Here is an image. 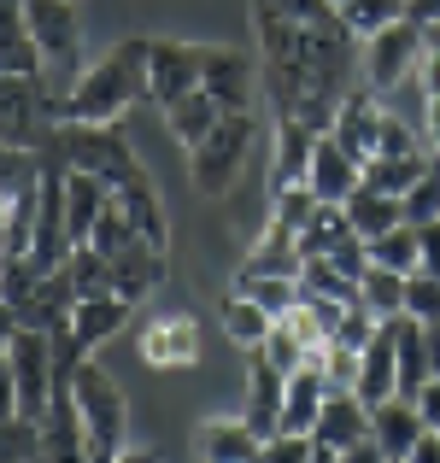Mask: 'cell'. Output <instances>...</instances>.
Returning a JSON list of instances; mask_svg holds the SVG:
<instances>
[{"label":"cell","mask_w":440,"mask_h":463,"mask_svg":"<svg viewBox=\"0 0 440 463\" xmlns=\"http://www.w3.org/2000/svg\"><path fill=\"white\" fill-rule=\"evenodd\" d=\"M147 47H153V42H118L112 53H100L53 100V118H77V124H118L136 100H147Z\"/></svg>","instance_id":"obj_1"},{"label":"cell","mask_w":440,"mask_h":463,"mask_svg":"<svg viewBox=\"0 0 440 463\" xmlns=\"http://www.w3.org/2000/svg\"><path fill=\"white\" fill-rule=\"evenodd\" d=\"M47 158L53 165H65V170H94V176H106L118 188V182L129 176V170H141L136 165V147H129V136L118 124H77V118H53L47 124Z\"/></svg>","instance_id":"obj_2"},{"label":"cell","mask_w":440,"mask_h":463,"mask_svg":"<svg viewBox=\"0 0 440 463\" xmlns=\"http://www.w3.org/2000/svg\"><path fill=\"white\" fill-rule=\"evenodd\" d=\"M71 393H77L82 411V429H89V463H118L129 440V405H124V387L100 370L94 358H82L77 370L65 375Z\"/></svg>","instance_id":"obj_3"},{"label":"cell","mask_w":440,"mask_h":463,"mask_svg":"<svg viewBox=\"0 0 440 463\" xmlns=\"http://www.w3.org/2000/svg\"><path fill=\"white\" fill-rule=\"evenodd\" d=\"M247 147H253V112H224L212 136H206L200 147H188L194 188L212 194V200H224V194L235 188L241 165H247Z\"/></svg>","instance_id":"obj_4"},{"label":"cell","mask_w":440,"mask_h":463,"mask_svg":"<svg viewBox=\"0 0 440 463\" xmlns=\"http://www.w3.org/2000/svg\"><path fill=\"white\" fill-rule=\"evenodd\" d=\"M423 47H429V42H423V24L417 18H399V24H387V30L364 35V59H359L364 82H370L376 94H399L406 82H417Z\"/></svg>","instance_id":"obj_5"},{"label":"cell","mask_w":440,"mask_h":463,"mask_svg":"<svg viewBox=\"0 0 440 463\" xmlns=\"http://www.w3.org/2000/svg\"><path fill=\"white\" fill-rule=\"evenodd\" d=\"M206 89V47L194 42H165L158 35L153 47H147V100L170 106L182 100V94Z\"/></svg>","instance_id":"obj_6"},{"label":"cell","mask_w":440,"mask_h":463,"mask_svg":"<svg viewBox=\"0 0 440 463\" xmlns=\"http://www.w3.org/2000/svg\"><path fill=\"white\" fill-rule=\"evenodd\" d=\"M200 352H206V335H200V317L194 311H158L141 328V358L153 370H194Z\"/></svg>","instance_id":"obj_7"},{"label":"cell","mask_w":440,"mask_h":463,"mask_svg":"<svg viewBox=\"0 0 440 463\" xmlns=\"http://www.w3.org/2000/svg\"><path fill=\"white\" fill-rule=\"evenodd\" d=\"M317 463H335V458H352V446L370 440V405H364L352 387H329V405L317 417Z\"/></svg>","instance_id":"obj_8"},{"label":"cell","mask_w":440,"mask_h":463,"mask_svg":"<svg viewBox=\"0 0 440 463\" xmlns=\"http://www.w3.org/2000/svg\"><path fill=\"white\" fill-rule=\"evenodd\" d=\"M35 422H42V463H89V429H82L71 382L53 387V399H47V411Z\"/></svg>","instance_id":"obj_9"},{"label":"cell","mask_w":440,"mask_h":463,"mask_svg":"<svg viewBox=\"0 0 440 463\" xmlns=\"http://www.w3.org/2000/svg\"><path fill=\"white\" fill-rule=\"evenodd\" d=\"M42 106H47V124H53V100H42V82L6 77V89H0V141H6V147H35V141L47 136Z\"/></svg>","instance_id":"obj_10"},{"label":"cell","mask_w":440,"mask_h":463,"mask_svg":"<svg viewBox=\"0 0 440 463\" xmlns=\"http://www.w3.org/2000/svg\"><path fill=\"white\" fill-rule=\"evenodd\" d=\"M30 35L42 42V53L53 65H77L82 53V24H77V0H24Z\"/></svg>","instance_id":"obj_11"},{"label":"cell","mask_w":440,"mask_h":463,"mask_svg":"<svg viewBox=\"0 0 440 463\" xmlns=\"http://www.w3.org/2000/svg\"><path fill=\"white\" fill-rule=\"evenodd\" d=\"M423 434H429V422H423L417 399L394 393V399H382V405H370V440H376V452H382V463L411 458Z\"/></svg>","instance_id":"obj_12"},{"label":"cell","mask_w":440,"mask_h":463,"mask_svg":"<svg viewBox=\"0 0 440 463\" xmlns=\"http://www.w3.org/2000/svg\"><path fill=\"white\" fill-rule=\"evenodd\" d=\"M282 405H288V370H276L264 352H247V405H241V417L271 440V434H282Z\"/></svg>","instance_id":"obj_13"},{"label":"cell","mask_w":440,"mask_h":463,"mask_svg":"<svg viewBox=\"0 0 440 463\" xmlns=\"http://www.w3.org/2000/svg\"><path fill=\"white\" fill-rule=\"evenodd\" d=\"M206 89L217 94L224 112H253V89H259V65L241 47H206Z\"/></svg>","instance_id":"obj_14"},{"label":"cell","mask_w":440,"mask_h":463,"mask_svg":"<svg viewBox=\"0 0 440 463\" xmlns=\"http://www.w3.org/2000/svg\"><path fill=\"white\" fill-rule=\"evenodd\" d=\"M305 182H311L317 200H347V194L364 182V158L352 153L335 129H323L317 147H311V176H305Z\"/></svg>","instance_id":"obj_15"},{"label":"cell","mask_w":440,"mask_h":463,"mask_svg":"<svg viewBox=\"0 0 440 463\" xmlns=\"http://www.w3.org/2000/svg\"><path fill=\"white\" fill-rule=\"evenodd\" d=\"M382 118H387V94H376L370 82L364 89H352L347 100H340V112H335V136L347 141L359 158H370L376 153V141H382Z\"/></svg>","instance_id":"obj_16"},{"label":"cell","mask_w":440,"mask_h":463,"mask_svg":"<svg viewBox=\"0 0 440 463\" xmlns=\"http://www.w3.org/2000/svg\"><path fill=\"white\" fill-rule=\"evenodd\" d=\"M352 393L364 399V405H382V399L399 393V340L394 328H376V340L359 352V382H352Z\"/></svg>","instance_id":"obj_17"},{"label":"cell","mask_w":440,"mask_h":463,"mask_svg":"<svg viewBox=\"0 0 440 463\" xmlns=\"http://www.w3.org/2000/svg\"><path fill=\"white\" fill-rule=\"evenodd\" d=\"M112 205V182L94 176V170H65V229H71V247L94 235V223L106 217Z\"/></svg>","instance_id":"obj_18"},{"label":"cell","mask_w":440,"mask_h":463,"mask_svg":"<svg viewBox=\"0 0 440 463\" xmlns=\"http://www.w3.org/2000/svg\"><path fill=\"white\" fill-rule=\"evenodd\" d=\"M194 446H200V458H212V463H253L264 452V434L253 429L247 417H206Z\"/></svg>","instance_id":"obj_19"},{"label":"cell","mask_w":440,"mask_h":463,"mask_svg":"<svg viewBox=\"0 0 440 463\" xmlns=\"http://www.w3.org/2000/svg\"><path fill=\"white\" fill-rule=\"evenodd\" d=\"M323 129H311L305 118H276V158H271V188L311 176V147Z\"/></svg>","instance_id":"obj_20"},{"label":"cell","mask_w":440,"mask_h":463,"mask_svg":"<svg viewBox=\"0 0 440 463\" xmlns=\"http://www.w3.org/2000/svg\"><path fill=\"white\" fill-rule=\"evenodd\" d=\"M129 311H136V299H124V294H82L77 311H71V335L94 352V346H106V340L129 323Z\"/></svg>","instance_id":"obj_21"},{"label":"cell","mask_w":440,"mask_h":463,"mask_svg":"<svg viewBox=\"0 0 440 463\" xmlns=\"http://www.w3.org/2000/svg\"><path fill=\"white\" fill-rule=\"evenodd\" d=\"M42 42L30 35V18H24V6H0V71L6 77H30L42 82Z\"/></svg>","instance_id":"obj_22"},{"label":"cell","mask_w":440,"mask_h":463,"mask_svg":"<svg viewBox=\"0 0 440 463\" xmlns=\"http://www.w3.org/2000/svg\"><path fill=\"white\" fill-rule=\"evenodd\" d=\"M340 205H347V223L359 229L364 241H376V235H387L394 223H406V200L387 194V188H376V182H359Z\"/></svg>","instance_id":"obj_23"},{"label":"cell","mask_w":440,"mask_h":463,"mask_svg":"<svg viewBox=\"0 0 440 463\" xmlns=\"http://www.w3.org/2000/svg\"><path fill=\"white\" fill-rule=\"evenodd\" d=\"M217 118H224V106H217L212 89H194V94H182V100L165 106V129L177 136V147H200L217 129Z\"/></svg>","instance_id":"obj_24"},{"label":"cell","mask_w":440,"mask_h":463,"mask_svg":"<svg viewBox=\"0 0 440 463\" xmlns=\"http://www.w3.org/2000/svg\"><path fill=\"white\" fill-rule=\"evenodd\" d=\"M329 405V382L317 364H305V370L288 375V405H282V429L293 434H317V417H323Z\"/></svg>","instance_id":"obj_25"},{"label":"cell","mask_w":440,"mask_h":463,"mask_svg":"<svg viewBox=\"0 0 440 463\" xmlns=\"http://www.w3.org/2000/svg\"><path fill=\"white\" fill-rule=\"evenodd\" d=\"M217 323H224V335L235 340L241 352H259V346H264V335L276 328V317L264 311L253 294H241V288H235V294L224 299V311H217Z\"/></svg>","instance_id":"obj_26"},{"label":"cell","mask_w":440,"mask_h":463,"mask_svg":"<svg viewBox=\"0 0 440 463\" xmlns=\"http://www.w3.org/2000/svg\"><path fill=\"white\" fill-rule=\"evenodd\" d=\"M118 205H124V217L141 229L147 241H158L165 247V205H158V194H153V182H147V170H129L124 182H118Z\"/></svg>","instance_id":"obj_27"},{"label":"cell","mask_w":440,"mask_h":463,"mask_svg":"<svg viewBox=\"0 0 440 463\" xmlns=\"http://www.w3.org/2000/svg\"><path fill=\"white\" fill-rule=\"evenodd\" d=\"M429 165H435L429 147H423V153H370V158H364V182H376V188H387V194L406 200L411 182H417Z\"/></svg>","instance_id":"obj_28"},{"label":"cell","mask_w":440,"mask_h":463,"mask_svg":"<svg viewBox=\"0 0 440 463\" xmlns=\"http://www.w3.org/2000/svg\"><path fill=\"white\" fill-rule=\"evenodd\" d=\"M370 264H387V270H399V276L423 270V235H417V223H394L387 235H376L370 241Z\"/></svg>","instance_id":"obj_29"},{"label":"cell","mask_w":440,"mask_h":463,"mask_svg":"<svg viewBox=\"0 0 440 463\" xmlns=\"http://www.w3.org/2000/svg\"><path fill=\"white\" fill-rule=\"evenodd\" d=\"M347 235H359V229L347 223V205H340V200H323V205H317V217L300 229V252H305V259H311V252H335Z\"/></svg>","instance_id":"obj_30"},{"label":"cell","mask_w":440,"mask_h":463,"mask_svg":"<svg viewBox=\"0 0 440 463\" xmlns=\"http://www.w3.org/2000/svg\"><path fill=\"white\" fill-rule=\"evenodd\" d=\"M259 352H264V358L276 364V370H288V375H293V370H305V364H317L311 340H305L300 328L288 323V317H276V328H271V335H264V346H259Z\"/></svg>","instance_id":"obj_31"},{"label":"cell","mask_w":440,"mask_h":463,"mask_svg":"<svg viewBox=\"0 0 440 463\" xmlns=\"http://www.w3.org/2000/svg\"><path fill=\"white\" fill-rule=\"evenodd\" d=\"M406 282H411V276L387 270V264H370V270L359 276V288H364V306H370L376 317H394V311H406Z\"/></svg>","instance_id":"obj_32"},{"label":"cell","mask_w":440,"mask_h":463,"mask_svg":"<svg viewBox=\"0 0 440 463\" xmlns=\"http://www.w3.org/2000/svg\"><path fill=\"white\" fill-rule=\"evenodd\" d=\"M340 18H347V30L364 42V35H376V30L406 18V0H340Z\"/></svg>","instance_id":"obj_33"},{"label":"cell","mask_w":440,"mask_h":463,"mask_svg":"<svg viewBox=\"0 0 440 463\" xmlns=\"http://www.w3.org/2000/svg\"><path fill=\"white\" fill-rule=\"evenodd\" d=\"M241 294H253L271 317H288L300 306V276H253V282H241Z\"/></svg>","instance_id":"obj_34"},{"label":"cell","mask_w":440,"mask_h":463,"mask_svg":"<svg viewBox=\"0 0 440 463\" xmlns=\"http://www.w3.org/2000/svg\"><path fill=\"white\" fill-rule=\"evenodd\" d=\"M440 217V165H429L406 194V223H435Z\"/></svg>","instance_id":"obj_35"},{"label":"cell","mask_w":440,"mask_h":463,"mask_svg":"<svg viewBox=\"0 0 440 463\" xmlns=\"http://www.w3.org/2000/svg\"><path fill=\"white\" fill-rule=\"evenodd\" d=\"M317 370H323L329 387H352V382H359V346H347V340H329V346L317 352Z\"/></svg>","instance_id":"obj_36"},{"label":"cell","mask_w":440,"mask_h":463,"mask_svg":"<svg viewBox=\"0 0 440 463\" xmlns=\"http://www.w3.org/2000/svg\"><path fill=\"white\" fill-rule=\"evenodd\" d=\"M259 463H317V440H311V434L282 429V434H271V440H264Z\"/></svg>","instance_id":"obj_37"},{"label":"cell","mask_w":440,"mask_h":463,"mask_svg":"<svg viewBox=\"0 0 440 463\" xmlns=\"http://www.w3.org/2000/svg\"><path fill=\"white\" fill-rule=\"evenodd\" d=\"M406 311L423 317V323H440V276L411 270V282H406Z\"/></svg>","instance_id":"obj_38"},{"label":"cell","mask_w":440,"mask_h":463,"mask_svg":"<svg viewBox=\"0 0 440 463\" xmlns=\"http://www.w3.org/2000/svg\"><path fill=\"white\" fill-rule=\"evenodd\" d=\"M376 328H382V317H376L370 306H364V299H359V306H347V311H340V323H335V340H347V346H370V340H376Z\"/></svg>","instance_id":"obj_39"},{"label":"cell","mask_w":440,"mask_h":463,"mask_svg":"<svg viewBox=\"0 0 440 463\" xmlns=\"http://www.w3.org/2000/svg\"><path fill=\"white\" fill-rule=\"evenodd\" d=\"M264 6H276V12H282V18H293V24H335V18H340L335 0H264Z\"/></svg>","instance_id":"obj_40"},{"label":"cell","mask_w":440,"mask_h":463,"mask_svg":"<svg viewBox=\"0 0 440 463\" xmlns=\"http://www.w3.org/2000/svg\"><path fill=\"white\" fill-rule=\"evenodd\" d=\"M417 235H423V270L440 276V217L435 223H417Z\"/></svg>","instance_id":"obj_41"},{"label":"cell","mask_w":440,"mask_h":463,"mask_svg":"<svg viewBox=\"0 0 440 463\" xmlns=\"http://www.w3.org/2000/svg\"><path fill=\"white\" fill-rule=\"evenodd\" d=\"M417 411H423V422H429V429H440V375H429V382H423Z\"/></svg>","instance_id":"obj_42"},{"label":"cell","mask_w":440,"mask_h":463,"mask_svg":"<svg viewBox=\"0 0 440 463\" xmlns=\"http://www.w3.org/2000/svg\"><path fill=\"white\" fill-rule=\"evenodd\" d=\"M406 18H417V24H435V18H440V0H406Z\"/></svg>","instance_id":"obj_43"},{"label":"cell","mask_w":440,"mask_h":463,"mask_svg":"<svg viewBox=\"0 0 440 463\" xmlns=\"http://www.w3.org/2000/svg\"><path fill=\"white\" fill-rule=\"evenodd\" d=\"M423 335H429V364H435V375H440V323H423Z\"/></svg>","instance_id":"obj_44"},{"label":"cell","mask_w":440,"mask_h":463,"mask_svg":"<svg viewBox=\"0 0 440 463\" xmlns=\"http://www.w3.org/2000/svg\"><path fill=\"white\" fill-rule=\"evenodd\" d=\"M423 42H429V53H440V18H435V24H423Z\"/></svg>","instance_id":"obj_45"},{"label":"cell","mask_w":440,"mask_h":463,"mask_svg":"<svg viewBox=\"0 0 440 463\" xmlns=\"http://www.w3.org/2000/svg\"><path fill=\"white\" fill-rule=\"evenodd\" d=\"M335 6H340V0H335Z\"/></svg>","instance_id":"obj_46"}]
</instances>
